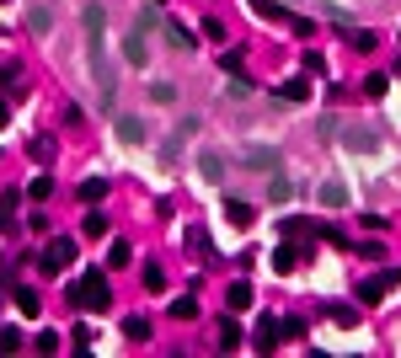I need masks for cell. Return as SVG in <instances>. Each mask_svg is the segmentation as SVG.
I'll use <instances>...</instances> for the list:
<instances>
[{
	"instance_id": "obj_41",
	"label": "cell",
	"mask_w": 401,
	"mask_h": 358,
	"mask_svg": "<svg viewBox=\"0 0 401 358\" xmlns=\"http://www.w3.org/2000/svg\"><path fill=\"white\" fill-rule=\"evenodd\" d=\"M225 91H231V96H246L252 86H246V75H231V81H225Z\"/></svg>"
},
{
	"instance_id": "obj_34",
	"label": "cell",
	"mask_w": 401,
	"mask_h": 358,
	"mask_svg": "<svg viewBox=\"0 0 401 358\" xmlns=\"http://www.w3.org/2000/svg\"><path fill=\"white\" fill-rule=\"evenodd\" d=\"M16 347H22V332L16 326H0V353H16Z\"/></svg>"
},
{
	"instance_id": "obj_37",
	"label": "cell",
	"mask_w": 401,
	"mask_h": 358,
	"mask_svg": "<svg viewBox=\"0 0 401 358\" xmlns=\"http://www.w3.org/2000/svg\"><path fill=\"white\" fill-rule=\"evenodd\" d=\"M70 337H75V353H91V326H75Z\"/></svg>"
},
{
	"instance_id": "obj_24",
	"label": "cell",
	"mask_w": 401,
	"mask_h": 358,
	"mask_svg": "<svg viewBox=\"0 0 401 358\" xmlns=\"http://www.w3.org/2000/svg\"><path fill=\"white\" fill-rule=\"evenodd\" d=\"M193 316H198V299H193V294L171 299V321H193Z\"/></svg>"
},
{
	"instance_id": "obj_11",
	"label": "cell",
	"mask_w": 401,
	"mask_h": 358,
	"mask_svg": "<svg viewBox=\"0 0 401 358\" xmlns=\"http://www.w3.org/2000/svg\"><path fill=\"white\" fill-rule=\"evenodd\" d=\"M316 203H321V209H348V187H342V182H321Z\"/></svg>"
},
{
	"instance_id": "obj_27",
	"label": "cell",
	"mask_w": 401,
	"mask_h": 358,
	"mask_svg": "<svg viewBox=\"0 0 401 358\" xmlns=\"http://www.w3.org/2000/svg\"><path fill=\"white\" fill-rule=\"evenodd\" d=\"M134 22L145 27V33H156V27H166V22H161V11H156V6H139V11H134Z\"/></svg>"
},
{
	"instance_id": "obj_8",
	"label": "cell",
	"mask_w": 401,
	"mask_h": 358,
	"mask_svg": "<svg viewBox=\"0 0 401 358\" xmlns=\"http://www.w3.org/2000/svg\"><path fill=\"white\" fill-rule=\"evenodd\" d=\"M145 37H150V33H145V27H139V22H134V27H129V37H123V59H129L134 70H139V64L150 59V48H145Z\"/></svg>"
},
{
	"instance_id": "obj_28",
	"label": "cell",
	"mask_w": 401,
	"mask_h": 358,
	"mask_svg": "<svg viewBox=\"0 0 401 358\" xmlns=\"http://www.w3.org/2000/svg\"><path fill=\"white\" fill-rule=\"evenodd\" d=\"M327 316H332V321L342 326V332H348V326H359V311H353V305H332Z\"/></svg>"
},
{
	"instance_id": "obj_42",
	"label": "cell",
	"mask_w": 401,
	"mask_h": 358,
	"mask_svg": "<svg viewBox=\"0 0 401 358\" xmlns=\"http://www.w3.org/2000/svg\"><path fill=\"white\" fill-rule=\"evenodd\" d=\"M6 123H11V108H6V102H0V129H6Z\"/></svg>"
},
{
	"instance_id": "obj_21",
	"label": "cell",
	"mask_w": 401,
	"mask_h": 358,
	"mask_svg": "<svg viewBox=\"0 0 401 358\" xmlns=\"http://www.w3.org/2000/svg\"><path fill=\"white\" fill-rule=\"evenodd\" d=\"M294 262H300L294 246H273V273H294Z\"/></svg>"
},
{
	"instance_id": "obj_2",
	"label": "cell",
	"mask_w": 401,
	"mask_h": 358,
	"mask_svg": "<svg viewBox=\"0 0 401 358\" xmlns=\"http://www.w3.org/2000/svg\"><path fill=\"white\" fill-rule=\"evenodd\" d=\"M70 262H75V241H70V236H54L49 246H43V257H37V267H43V273H64Z\"/></svg>"
},
{
	"instance_id": "obj_44",
	"label": "cell",
	"mask_w": 401,
	"mask_h": 358,
	"mask_svg": "<svg viewBox=\"0 0 401 358\" xmlns=\"http://www.w3.org/2000/svg\"><path fill=\"white\" fill-rule=\"evenodd\" d=\"M396 75H401V59H396Z\"/></svg>"
},
{
	"instance_id": "obj_31",
	"label": "cell",
	"mask_w": 401,
	"mask_h": 358,
	"mask_svg": "<svg viewBox=\"0 0 401 358\" xmlns=\"http://www.w3.org/2000/svg\"><path fill=\"white\" fill-rule=\"evenodd\" d=\"M16 311H22V316H37V289H16Z\"/></svg>"
},
{
	"instance_id": "obj_14",
	"label": "cell",
	"mask_w": 401,
	"mask_h": 358,
	"mask_svg": "<svg viewBox=\"0 0 401 358\" xmlns=\"http://www.w3.org/2000/svg\"><path fill=\"white\" fill-rule=\"evenodd\" d=\"M198 171H204V182H219L225 177V156H219V150H204V156H198Z\"/></svg>"
},
{
	"instance_id": "obj_33",
	"label": "cell",
	"mask_w": 401,
	"mask_h": 358,
	"mask_svg": "<svg viewBox=\"0 0 401 358\" xmlns=\"http://www.w3.org/2000/svg\"><path fill=\"white\" fill-rule=\"evenodd\" d=\"M145 289H166V267L161 262H145Z\"/></svg>"
},
{
	"instance_id": "obj_32",
	"label": "cell",
	"mask_w": 401,
	"mask_h": 358,
	"mask_svg": "<svg viewBox=\"0 0 401 358\" xmlns=\"http://www.w3.org/2000/svg\"><path fill=\"white\" fill-rule=\"evenodd\" d=\"M279 96H284V102H305L310 86H305V81H289V86H279Z\"/></svg>"
},
{
	"instance_id": "obj_45",
	"label": "cell",
	"mask_w": 401,
	"mask_h": 358,
	"mask_svg": "<svg viewBox=\"0 0 401 358\" xmlns=\"http://www.w3.org/2000/svg\"><path fill=\"white\" fill-rule=\"evenodd\" d=\"M6 81H11V75H6Z\"/></svg>"
},
{
	"instance_id": "obj_16",
	"label": "cell",
	"mask_w": 401,
	"mask_h": 358,
	"mask_svg": "<svg viewBox=\"0 0 401 358\" xmlns=\"http://www.w3.org/2000/svg\"><path fill=\"white\" fill-rule=\"evenodd\" d=\"M27 27H33L37 37H49L54 33V11H49V6H33V11H27Z\"/></svg>"
},
{
	"instance_id": "obj_15",
	"label": "cell",
	"mask_w": 401,
	"mask_h": 358,
	"mask_svg": "<svg viewBox=\"0 0 401 358\" xmlns=\"http://www.w3.org/2000/svg\"><path fill=\"white\" fill-rule=\"evenodd\" d=\"M81 236H86V241H102V236H107V214H102L97 203H91V214H86V225H81Z\"/></svg>"
},
{
	"instance_id": "obj_18",
	"label": "cell",
	"mask_w": 401,
	"mask_h": 358,
	"mask_svg": "<svg viewBox=\"0 0 401 358\" xmlns=\"http://www.w3.org/2000/svg\"><path fill=\"white\" fill-rule=\"evenodd\" d=\"M241 337H246V332H241V326L231 321V316L219 321V347H225V353H236V347H241Z\"/></svg>"
},
{
	"instance_id": "obj_5",
	"label": "cell",
	"mask_w": 401,
	"mask_h": 358,
	"mask_svg": "<svg viewBox=\"0 0 401 358\" xmlns=\"http://www.w3.org/2000/svg\"><path fill=\"white\" fill-rule=\"evenodd\" d=\"M337 144H342V150H353V156H375L380 134L375 129H337Z\"/></svg>"
},
{
	"instance_id": "obj_25",
	"label": "cell",
	"mask_w": 401,
	"mask_h": 358,
	"mask_svg": "<svg viewBox=\"0 0 401 358\" xmlns=\"http://www.w3.org/2000/svg\"><path fill=\"white\" fill-rule=\"evenodd\" d=\"M134 262V246L129 241H112V251H107V267H129Z\"/></svg>"
},
{
	"instance_id": "obj_7",
	"label": "cell",
	"mask_w": 401,
	"mask_h": 358,
	"mask_svg": "<svg viewBox=\"0 0 401 358\" xmlns=\"http://www.w3.org/2000/svg\"><path fill=\"white\" fill-rule=\"evenodd\" d=\"M193 134H198V118H182V123H177V129H171V139L161 144V161H166V166H171V161H177V150H182V144L193 139Z\"/></svg>"
},
{
	"instance_id": "obj_20",
	"label": "cell",
	"mask_w": 401,
	"mask_h": 358,
	"mask_svg": "<svg viewBox=\"0 0 401 358\" xmlns=\"http://www.w3.org/2000/svg\"><path fill=\"white\" fill-rule=\"evenodd\" d=\"M107 198V177H86L81 182V203H102Z\"/></svg>"
},
{
	"instance_id": "obj_6",
	"label": "cell",
	"mask_w": 401,
	"mask_h": 358,
	"mask_svg": "<svg viewBox=\"0 0 401 358\" xmlns=\"http://www.w3.org/2000/svg\"><path fill=\"white\" fill-rule=\"evenodd\" d=\"M279 342H284V321H279V316H262V321H257V337H252V347H257V353H273Z\"/></svg>"
},
{
	"instance_id": "obj_17",
	"label": "cell",
	"mask_w": 401,
	"mask_h": 358,
	"mask_svg": "<svg viewBox=\"0 0 401 358\" xmlns=\"http://www.w3.org/2000/svg\"><path fill=\"white\" fill-rule=\"evenodd\" d=\"M267 198H273V203H289L294 198V182L284 177V171H273V177H267Z\"/></svg>"
},
{
	"instance_id": "obj_36",
	"label": "cell",
	"mask_w": 401,
	"mask_h": 358,
	"mask_svg": "<svg viewBox=\"0 0 401 358\" xmlns=\"http://www.w3.org/2000/svg\"><path fill=\"white\" fill-rule=\"evenodd\" d=\"M33 347H37V353H59V332H37Z\"/></svg>"
},
{
	"instance_id": "obj_29",
	"label": "cell",
	"mask_w": 401,
	"mask_h": 358,
	"mask_svg": "<svg viewBox=\"0 0 401 358\" xmlns=\"http://www.w3.org/2000/svg\"><path fill=\"white\" fill-rule=\"evenodd\" d=\"M385 91H390V75H364V96H375V102H380Z\"/></svg>"
},
{
	"instance_id": "obj_4",
	"label": "cell",
	"mask_w": 401,
	"mask_h": 358,
	"mask_svg": "<svg viewBox=\"0 0 401 358\" xmlns=\"http://www.w3.org/2000/svg\"><path fill=\"white\" fill-rule=\"evenodd\" d=\"M241 166H246V171H267V177H273L284 161H279V150H273V144H246V150H241Z\"/></svg>"
},
{
	"instance_id": "obj_30",
	"label": "cell",
	"mask_w": 401,
	"mask_h": 358,
	"mask_svg": "<svg viewBox=\"0 0 401 358\" xmlns=\"http://www.w3.org/2000/svg\"><path fill=\"white\" fill-rule=\"evenodd\" d=\"M241 48H225V54H219V70H225V75H241Z\"/></svg>"
},
{
	"instance_id": "obj_23",
	"label": "cell",
	"mask_w": 401,
	"mask_h": 358,
	"mask_svg": "<svg viewBox=\"0 0 401 358\" xmlns=\"http://www.w3.org/2000/svg\"><path fill=\"white\" fill-rule=\"evenodd\" d=\"M166 43H171V48H193V43H198V37H193V33H187V27H182V22H166Z\"/></svg>"
},
{
	"instance_id": "obj_26",
	"label": "cell",
	"mask_w": 401,
	"mask_h": 358,
	"mask_svg": "<svg viewBox=\"0 0 401 358\" xmlns=\"http://www.w3.org/2000/svg\"><path fill=\"white\" fill-rule=\"evenodd\" d=\"M150 102H161V108H171V102H177V86H171V81H156V86H150Z\"/></svg>"
},
{
	"instance_id": "obj_43",
	"label": "cell",
	"mask_w": 401,
	"mask_h": 358,
	"mask_svg": "<svg viewBox=\"0 0 401 358\" xmlns=\"http://www.w3.org/2000/svg\"><path fill=\"white\" fill-rule=\"evenodd\" d=\"M284 6H300V0H284Z\"/></svg>"
},
{
	"instance_id": "obj_22",
	"label": "cell",
	"mask_w": 401,
	"mask_h": 358,
	"mask_svg": "<svg viewBox=\"0 0 401 358\" xmlns=\"http://www.w3.org/2000/svg\"><path fill=\"white\" fill-rule=\"evenodd\" d=\"M123 337H129V342H145L150 337V316H129V321H123Z\"/></svg>"
},
{
	"instance_id": "obj_35",
	"label": "cell",
	"mask_w": 401,
	"mask_h": 358,
	"mask_svg": "<svg viewBox=\"0 0 401 358\" xmlns=\"http://www.w3.org/2000/svg\"><path fill=\"white\" fill-rule=\"evenodd\" d=\"M337 129H342V123L332 118V112H321V118H316V134H321V139H337Z\"/></svg>"
},
{
	"instance_id": "obj_40",
	"label": "cell",
	"mask_w": 401,
	"mask_h": 358,
	"mask_svg": "<svg viewBox=\"0 0 401 358\" xmlns=\"http://www.w3.org/2000/svg\"><path fill=\"white\" fill-rule=\"evenodd\" d=\"M27 230H37V236H43V230H49V214H43V209H33V214H27Z\"/></svg>"
},
{
	"instance_id": "obj_1",
	"label": "cell",
	"mask_w": 401,
	"mask_h": 358,
	"mask_svg": "<svg viewBox=\"0 0 401 358\" xmlns=\"http://www.w3.org/2000/svg\"><path fill=\"white\" fill-rule=\"evenodd\" d=\"M75 305H81L86 316H97V311H107V305H112V284H107L102 267H91V273L75 284Z\"/></svg>"
},
{
	"instance_id": "obj_3",
	"label": "cell",
	"mask_w": 401,
	"mask_h": 358,
	"mask_svg": "<svg viewBox=\"0 0 401 358\" xmlns=\"http://www.w3.org/2000/svg\"><path fill=\"white\" fill-rule=\"evenodd\" d=\"M396 284H401V267H385V273L364 278V284H359V305H380V299H385Z\"/></svg>"
},
{
	"instance_id": "obj_12",
	"label": "cell",
	"mask_w": 401,
	"mask_h": 358,
	"mask_svg": "<svg viewBox=\"0 0 401 358\" xmlns=\"http://www.w3.org/2000/svg\"><path fill=\"white\" fill-rule=\"evenodd\" d=\"M252 284H246V278H236V284H231V294H225V305H231V311H252Z\"/></svg>"
},
{
	"instance_id": "obj_13",
	"label": "cell",
	"mask_w": 401,
	"mask_h": 358,
	"mask_svg": "<svg viewBox=\"0 0 401 358\" xmlns=\"http://www.w3.org/2000/svg\"><path fill=\"white\" fill-rule=\"evenodd\" d=\"M118 139L123 144H145L150 134H145V118H118Z\"/></svg>"
},
{
	"instance_id": "obj_39",
	"label": "cell",
	"mask_w": 401,
	"mask_h": 358,
	"mask_svg": "<svg viewBox=\"0 0 401 358\" xmlns=\"http://www.w3.org/2000/svg\"><path fill=\"white\" fill-rule=\"evenodd\" d=\"M305 70H310V75H327V59H321L316 48H310V54H305Z\"/></svg>"
},
{
	"instance_id": "obj_10",
	"label": "cell",
	"mask_w": 401,
	"mask_h": 358,
	"mask_svg": "<svg viewBox=\"0 0 401 358\" xmlns=\"http://www.w3.org/2000/svg\"><path fill=\"white\" fill-rule=\"evenodd\" d=\"M342 43H348V48H359V54H369V48H375V43H380V37H375V33H369V27H359V22H348V27H342Z\"/></svg>"
},
{
	"instance_id": "obj_9",
	"label": "cell",
	"mask_w": 401,
	"mask_h": 358,
	"mask_svg": "<svg viewBox=\"0 0 401 358\" xmlns=\"http://www.w3.org/2000/svg\"><path fill=\"white\" fill-rule=\"evenodd\" d=\"M225 219H231L236 230H252L257 225V209H252V203H241V198H225Z\"/></svg>"
},
{
	"instance_id": "obj_19",
	"label": "cell",
	"mask_w": 401,
	"mask_h": 358,
	"mask_svg": "<svg viewBox=\"0 0 401 358\" xmlns=\"http://www.w3.org/2000/svg\"><path fill=\"white\" fill-rule=\"evenodd\" d=\"M27 198H33V203H49V198H54V177H49V171L27 182Z\"/></svg>"
},
{
	"instance_id": "obj_38",
	"label": "cell",
	"mask_w": 401,
	"mask_h": 358,
	"mask_svg": "<svg viewBox=\"0 0 401 358\" xmlns=\"http://www.w3.org/2000/svg\"><path fill=\"white\" fill-rule=\"evenodd\" d=\"M359 251V257H369V262H380V257H385V246H380V241H364V246H353Z\"/></svg>"
}]
</instances>
